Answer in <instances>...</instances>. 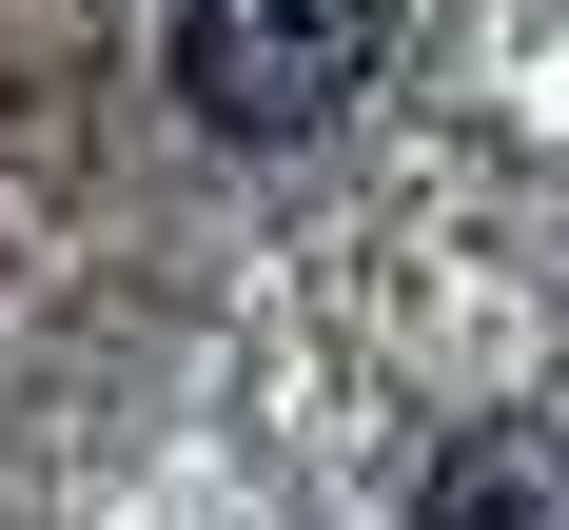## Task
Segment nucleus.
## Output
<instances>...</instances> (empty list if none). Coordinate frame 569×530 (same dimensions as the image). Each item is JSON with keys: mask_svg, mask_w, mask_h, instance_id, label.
Here are the masks:
<instances>
[{"mask_svg": "<svg viewBox=\"0 0 569 530\" xmlns=\"http://www.w3.org/2000/svg\"><path fill=\"white\" fill-rule=\"evenodd\" d=\"M177 118L197 138H335L373 99V59H393V0H177Z\"/></svg>", "mask_w": 569, "mask_h": 530, "instance_id": "nucleus-1", "label": "nucleus"}, {"mask_svg": "<svg viewBox=\"0 0 569 530\" xmlns=\"http://www.w3.org/2000/svg\"><path fill=\"white\" fill-rule=\"evenodd\" d=\"M412 530H569V452L530 412H471V432L412 452Z\"/></svg>", "mask_w": 569, "mask_h": 530, "instance_id": "nucleus-2", "label": "nucleus"}]
</instances>
